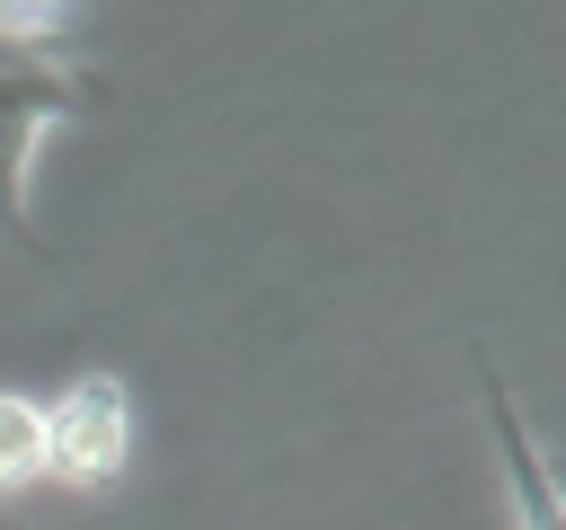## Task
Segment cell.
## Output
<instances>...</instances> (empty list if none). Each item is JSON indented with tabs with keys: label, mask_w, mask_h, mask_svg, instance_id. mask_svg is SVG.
<instances>
[{
	"label": "cell",
	"mask_w": 566,
	"mask_h": 530,
	"mask_svg": "<svg viewBox=\"0 0 566 530\" xmlns=\"http://www.w3.org/2000/svg\"><path fill=\"white\" fill-rule=\"evenodd\" d=\"M106 88H97V71H80L71 53H9L0 44V239L18 247V256H35L44 274H62V247L35 230V212H27V177H35V141L53 132V124H71V115H88Z\"/></svg>",
	"instance_id": "6da1fadb"
},
{
	"label": "cell",
	"mask_w": 566,
	"mask_h": 530,
	"mask_svg": "<svg viewBox=\"0 0 566 530\" xmlns=\"http://www.w3.org/2000/svg\"><path fill=\"white\" fill-rule=\"evenodd\" d=\"M469 371H478V406H486L495 468H504V495H513V530H566V521H557V477H548V459H539V442H531V424H522V406H513V380L495 371L486 344L469 353Z\"/></svg>",
	"instance_id": "3957f363"
},
{
	"label": "cell",
	"mask_w": 566,
	"mask_h": 530,
	"mask_svg": "<svg viewBox=\"0 0 566 530\" xmlns=\"http://www.w3.org/2000/svg\"><path fill=\"white\" fill-rule=\"evenodd\" d=\"M27 486H44V406L0 389V504Z\"/></svg>",
	"instance_id": "277c9868"
},
{
	"label": "cell",
	"mask_w": 566,
	"mask_h": 530,
	"mask_svg": "<svg viewBox=\"0 0 566 530\" xmlns=\"http://www.w3.org/2000/svg\"><path fill=\"white\" fill-rule=\"evenodd\" d=\"M124 459H133V389L115 371H80L44 406V477H62L71 495H106Z\"/></svg>",
	"instance_id": "7a4b0ae2"
}]
</instances>
